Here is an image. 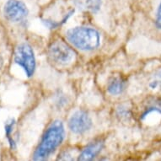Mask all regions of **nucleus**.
Instances as JSON below:
<instances>
[{"instance_id": "11", "label": "nucleus", "mask_w": 161, "mask_h": 161, "mask_svg": "<svg viewBox=\"0 0 161 161\" xmlns=\"http://www.w3.org/2000/svg\"><path fill=\"white\" fill-rule=\"evenodd\" d=\"M149 86H150L151 89H157V88H161V70L156 74V75L154 76V79L153 81H151L149 83Z\"/></svg>"}, {"instance_id": "8", "label": "nucleus", "mask_w": 161, "mask_h": 161, "mask_svg": "<svg viewBox=\"0 0 161 161\" xmlns=\"http://www.w3.org/2000/svg\"><path fill=\"white\" fill-rule=\"evenodd\" d=\"M127 82L121 77H114L109 81L107 85V91L113 95L122 94L126 89Z\"/></svg>"}, {"instance_id": "4", "label": "nucleus", "mask_w": 161, "mask_h": 161, "mask_svg": "<svg viewBox=\"0 0 161 161\" xmlns=\"http://www.w3.org/2000/svg\"><path fill=\"white\" fill-rule=\"evenodd\" d=\"M51 60L58 65H68L74 57V52L63 41H56L52 43L48 49Z\"/></svg>"}, {"instance_id": "2", "label": "nucleus", "mask_w": 161, "mask_h": 161, "mask_svg": "<svg viewBox=\"0 0 161 161\" xmlns=\"http://www.w3.org/2000/svg\"><path fill=\"white\" fill-rule=\"evenodd\" d=\"M67 38L77 48L83 51L95 50L100 46V36L90 27H75L67 32Z\"/></svg>"}, {"instance_id": "1", "label": "nucleus", "mask_w": 161, "mask_h": 161, "mask_svg": "<svg viewBox=\"0 0 161 161\" xmlns=\"http://www.w3.org/2000/svg\"><path fill=\"white\" fill-rule=\"evenodd\" d=\"M65 137V129L61 121H54L44 132L33 154L34 160H44L61 145Z\"/></svg>"}, {"instance_id": "5", "label": "nucleus", "mask_w": 161, "mask_h": 161, "mask_svg": "<svg viewBox=\"0 0 161 161\" xmlns=\"http://www.w3.org/2000/svg\"><path fill=\"white\" fill-rule=\"evenodd\" d=\"M3 14L8 21L18 23L26 18L28 9L19 0H8L3 6Z\"/></svg>"}, {"instance_id": "12", "label": "nucleus", "mask_w": 161, "mask_h": 161, "mask_svg": "<svg viewBox=\"0 0 161 161\" xmlns=\"http://www.w3.org/2000/svg\"><path fill=\"white\" fill-rule=\"evenodd\" d=\"M156 25L158 29H161V3L158 6L157 15H156Z\"/></svg>"}, {"instance_id": "13", "label": "nucleus", "mask_w": 161, "mask_h": 161, "mask_svg": "<svg viewBox=\"0 0 161 161\" xmlns=\"http://www.w3.org/2000/svg\"><path fill=\"white\" fill-rule=\"evenodd\" d=\"M119 116H121L122 118H127V116H129L128 111L126 108H121L118 110V113H117Z\"/></svg>"}, {"instance_id": "9", "label": "nucleus", "mask_w": 161, "mask_h": 161, "mask_svg": "<svg viewBox=\"0 0 161 161\" xmlns=\"http://www.w3.org/2000/svg\"><path fill=\"white\" fill-rule=\"evenodd\" d=\"M75 3L83 10L96 12L100 8V0H75Z\"/></svg>"}, {"instance_id": "3", "label": "nucleus", "mask_w": 161, "mask_h": 161, "mask_svg": "<svg viewBox=\"0 0 161 161\" xmlns=\"http://www.w3.org/2000/svg\"><path fill=\"white\" fill-rule=\"evenodd\" d=\"M14 62L24 69L27 77H31L36 70V58L33 49L26 43L17 47L14 53Z\"/></svg>"}, {"instance_id": "7", "label": "nucleus", "mask_w": 161, "mask_h": 161, "mask_svg": "<svg viewBox=\"0 0 161 161\" xmlns=\"http://www.w3.org/2000/svg\"><path fill=\"white\" fill-rule=\"evenodd\" d=\"M104 147V142L102 140L95 141L90 144L82 151V153L79 154V160L81 161H88L92 160L96 156L100 153Z\"/></svg>"}, {"instance_id": "6", "label": "nucleus", "mask_w": 161, "mask_h": 161, "mask_svg": "<svg viewBox=\"0 0 161 161\" xmlns=\"http://www.w3.org/2000/svg\"><path fill=\"white\" fill-rule=\"evenodd\" d=\"M92 120L85 111H78L73 114L69 122V129L76 134H82L90 129Z\"/></svg>"}, {"instance_id": "10", "label": "nucleus", "mask_w": 161, "mask_h": 161, "mask_svg": "<svg viewBox=\"0 0 161 161\" xmlns=\"http://www.w3.org/2000/svg\"><path fill=\"white\" fill-rule=\"evenodd\" d=\"M14 124L15 122L14 121L13 119L8 122L5 124V135L8 141V143L10 145L11 148H15V142L14 140L13 139V137H12V132L14 131Z\"/></svg>"}]
</instances>
